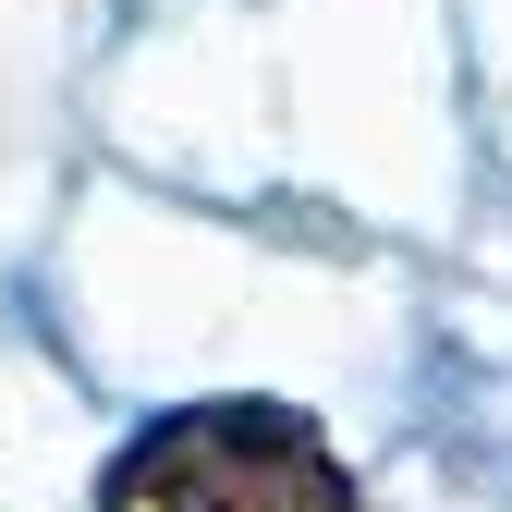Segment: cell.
I'll return each mask as SVG.
<instances>
[{
	"mask_svg": "<svg viewBox=\"0 0 512 512\" xmlns=\"http://www.w3.org/2000/svg\"><path fill=\"white\" fill-rule=\"evenodd\" d=\"M98 512H354V476L293 403H183L110 452Z\"/></svg>",
	"mask_w": 512,
	"mask_h": 512,
	"instance_id": "6da1fadb",
	"label": "cell"
}]
</instances>
